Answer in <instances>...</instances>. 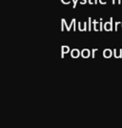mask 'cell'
Instances as JSON below:
<instances>
[{
	"label": "cell",
	"instance_id": "cell-1",
	"mask_svg": "<svg viewBox=\"0 0 122 128\" xmlns=\"http://www.w3.org/2000/svg\"><path fill=\"white\" fill-rule=\"evenodd\" d=\"M104 30L107 32H111L113 30V17L110 18V21L104 23Z\"/></svg>",
	"mask_w": 122,
	"mask_h": 128
},
{
	"label": "cell",
	"instance_id": "cell-2",
	"mask_svg": "<svg viewBox=\"0 0 122 128\" xmlns=\"http://www.w3.org/2000/svg\"><path fill=\"white\" fill-rule=\"evenodd\" d=\"M87 25H88V23H86V22H84V23L78 22V31H80V32H85V31H87V29H88Z\"/></svg>",
	"mask_w": 122,
	"mask_h": 128
},
{
	"label": "cell",
	"instance_id": "cell-3",
	"mask_svg": "<svg viewBox=\"0 0 122 128\" xmlns=\"http://www.w3.org/2000/svg\"><path fill=\"white\" fill-rule=\"evenodd\" d=\"M113 54H114V52L112 50H110V49H106V50L103 51V56L105 58H110Z\"/></svg>",
	"mask_w": 122,
	"mask_h": 128
},
{
	"label": "cell",
	"instance_id": "cell-4",
	"mask_svg": "<svg viewBox=\"0 0 122 128\" xmlns=\"http://www.w3.org/2000/svg\"><path fill=\"white\" fill-rule=\"evenodd\" d=\"M71 56H72V58H77L79 56H81V53L79 52L78 49H74V50L71 51Z\"/></svg>",
	"mask_w": 122,
	"mask_h": 128
},
{
	"label": "cell",
	"instance_id": "cell-5",
	"mask_svg": "<svg viewBox=\"0 0 122 128\" xmlns=\"http://www.w3.org/2000/svg\"><path fill=\"white\" fill-rule=\"evenodd\" d=\"M90 56H91L90 50H88V49H84V50H82V52H81V56H82L83 58H88Z\"/></svg>",
	"mask_w": 122,
	"mask_h": 128
},
{
	"label": "cell",
	"instance_id": "cell-6",
	"mask_svg": "<svg viewBox=\"0 0 122 128\" xmlns=\"http://www.w3.org/2000/svg\"><path fill=\"white\" fill-rule=\"evenodd\" d=\"M114 56H115L116 58H122V49H119V50L115 49V50H114Z\"/></svg>",
	"mask_w": 122,
	"mask_h": 128
},
{
	"label": "cell",
	"instance_id": "cell-7",
	"mask_svg": "<svg viewBox=\"0 0 122 128\" xmlns=\"http://www.w3.org/2000/svg\"><path fill=\"white\" fill-rule=\"evenodd\" d=\"M69 52H70L69 46H62V48H61V58H63L64 56H65V54L69 53Z\"/></svg>",
	"mask_w": 122,
	"mask_h": 128
},
{
	"label": "cell",
	"instance_id": "cell-8",
	"mask_svg": "<svg viewBox=\"0 0 122 128\" xmlns=\"http://www.w3.org/2000/svg\"><path fill=\"white\" fill-rule=\"evenodd\" d=\"M94 31H100V23H98L96 20H94Z\"/></svg>",
	"mask_w": 122,
	"mask_h": 128
},
{
	"label": "cell",
	"instance_id": "cell-9",
	"mask_svg": "<svg viewBox=\"0 0 122 128\" xmlns=\"http://www.w3.org/2000/svg\"><path fill=\"white\" fill-rule=\"evenodd\" d=\"M88 31H92V18L89 17V20H88Z\"/></svg>",
	"mask_w": 122,
	"mask_h": 128
},
{
	"label": "cell",
	"instance_id": "cell-10",
	"mask_svg": "<svg viewBox=\"0 0 122 128\" xmlns=\"http://www.w3.org/2000/svg\"><path fill=\"white\" fill-rule=\"evenodd\" d=\"M72 1H73V0H61V2H62L63 4H65V5H68V4H70Z\"/></svg>",
	"mask_w": 122,
	"mask_h": 128
},
{
	"label": "cell",
	"instance_id": "cell-11",
	"mask_svg": "<svg viewBox=\"0 0 122 128\" xmlns=\"http://www.w3.org/2000/svg\"><path fill=\"white\" fill-rule=\"evenodd\" d=\"M119 25H121V22H116V25H115V31H117V28Z\"/></svg>",
	"mask_w": 122,
	"mask_h": 128
},
{
	"label": "cell",
	"instance_id": "cell-12",
	"mask_svg": "<svg viewBox=\"0 0 122 128\" xmlns=\"http://www.w3.org/2000/svg\"><path fill=\"white\" fill-rule=\"evenodd\" d=\"M96 51H97V49H93V51H92V58H95V56H95V53H96Z\"/></svg>",
	"mask_w": 122,
	"mask_h": 128
},
{
	"label": "cell",
	"instance_id": "cell-13",
	"mask_svg": "<svg viewBox=\"0 0 122 128\" xmlns=\"http://www.w3.org/2000/svg\"><path fill=\"white\" fill-rule=\"evenodd\" d=\"M73 2H74V6H73V8H76V3L78 2V0H73Z\"/></svg>",
	"mask_w": 122,
	"mask_h": 128
},
{
	"label": "cell",
	"instance_id": "cell-14",
	"mask_svg": "<svg viewBox=\"0 0 122 128\" xmlns=\"http://www.w3.org/2000/svg\"><path fill=\"white\" fill-rule=\"evenodd\" d=\"M99 3L104 5V4H106L107 3V0H99Z\"/></svg>",
	"mask_w": 122,
	"mask_h": 128
},
{
	"label": "cell",
	"instance_id": "cell-15",
	"mask_svg": "<svg viewBox=\"0 0 122 128\" xmlns=\"http://www.w3.org/2000/svg\"><path fill=\"white\" fill-rule=\"evenodd\" d=\"M87 2H88L87 0H81V1H80V4H82V5H83V4H86Z\"/></svg>",
	"mask_w": 122,
	"mask_h": 128
},
{
	"label": "cell",
	"instance_id": "cell-16",
	"mask_svg": "<svg viewBox=\"0 0 122 128\" xmlns=\"http://www.w3.org/2000/svg\"><path fill=\"white\" fill-rule=\"evenodd\" d=\"M88 2H89V4H91V5L92 4H95V1L94 0H88Z\"/></svg>",
	"mask_w": 122,
	"mask_h": 128
},
{
	"label": "cell",
	"instance_id": "cell-17",
	"mask_svg": "<svg viewBox=\"0 0 122 128\" xmlns=\"http://www.w3.org/2000/svg\"><path fill=\"white\" fill-rule=\"evenodd\" d=\"M112 3L115 5V4H116V0H113V1H112Z\"/></svg>",
	"mask_w": 122,
	"mask_h": 128
},
{
	"label": "cell",
	"instance_id": "cell-18",
	"mask_svg": "<svg viewBox=\"0 0 122 128\" xmlns=\"http://www.w3.org/2000/svg\"><path fill=\"white\" fill-rule=\"evenodd\" d=\"M95 1V4H97V2H98V0H94Z\"/></svg>",
	"mask_w": 122,
	"mask_h": 128
},
{
	"label": "cell",
	"instance_id": "cell-19",
	"mask_svg": "<svg viewBox=\"0 0 122 128\" xmlns=\"http://www.w3.org/2000/svg\"><path fill=\"white\" fill-rule=\"evenodd\" d=\"M121 26H122V24H121Z\"/></svg>",
	"mask_w": 122,
	"mask_h": 128
}]
</instances>
